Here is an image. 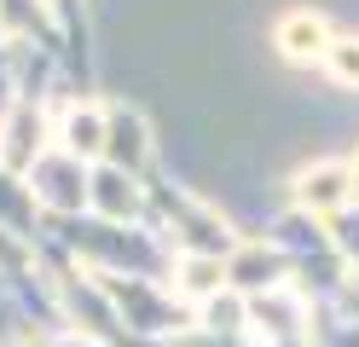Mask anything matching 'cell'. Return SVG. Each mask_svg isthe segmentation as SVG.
Wrapping results in <instances>:
<instances>
[{
    "mask_svg": "<svg viewBox=\"0 0 359 347\" xmlns=\"http://www.w3.org/2000/svg\"><path fill=\"white\" fill-rule=\"evenodd\" d=\"M353 168H342V162H319V168H302L296 174V203L302 208H313V215H330V208H342L348 203V191H353Z\"/></svg>",
    "mask_w": 359,
    "mask_h": 347,
    "instance_id": "cell-1",
    "label": "cell"
},
{
    "mask_svg": "<svg viewBox=\"0 0 359 347\" xmlns=\"http://www.w3.org/2000/svg\"><path fill=\"white\" fill-rule=\"evenodd\" d=\"M273 41H278V53L290 64H313V58L330 53V23L319 12H284L278 29H273Z\"/></svg>",
    "mask_w": 359,
    "mask_h": 347,
    "instance_id": "cell-2",
    "label": "cell"
},
{
    "mask_svg": "<svg viewBox=\"0 0 359 347\" xmlns=\"http://www.w3.org/2000/svg\"><path fill=\"white\" fill-rule=\"evenodd\" d=\"M29 179H35L29 191H35L41 203H53V208H76V203L87 197V191H76V179H81V156H70V151H58L53 162L41 156L35 168H29Z\"/></svg>",
    "mask_w": 359,
    "mask_h": 347,
    "instance_id": "cell-3",
    "label": "cell"
},
{
    "mask_svg": "<svg viewBox=\"0 0 359 347\" xmlns=\"http://www.w3.org/2000/svg\"><path fill=\"white\" fill-rule=\"evenodd\" d=\"M104 133H110V110L76 104V110H64V122H58V151H70V156H99V151H104Z\"/></svg>",
    "mask_w": 359,
    "mask_h": 347,
    "instance_id": "cell-4",
    "label": "cell"
},
{
    "mask_svg": "<svg viewBox=\"0 0 359 347\" xmlns=\"http://www.w3.org/2000/svg\"><path fill=\"white\" fill-rule=\"evenodd\" d=\"M104 151L116 156V168H140L145 151H151V139H145V122H140V110H110V133H104Z\"/></svg>",
    "mask_w": 359,
    "mask_h": 347,
    "instance_id": "cell-5",
    "label": "cell"
},
{
    "mask_svg": "<svg viewBox=\"0 0 359 347\" xmlns=\"http://www.w3.org/2000/svg\"><path fill=\"white\" fill-rule=\"evenodd\" d=\"M93 203L104 208L110 220H128V215H140V191H133L128 168H99V174H93Z\"/></svg>",
    "mask_w": 359,
    "mask_h": 347,
    "instance_id": "cell-6",
    "label": "cell"
},
{
    "mask_svg": "<svg viewBox=\"0 0 359 347\" xmlns=\"http://www.w3.org/2000/svg\"><path fill=\"white\" fill-rule=\"evenodd\" d=\"M232 278H238L243 290H261V284H278V261H273V254H261V249H250V254H243V261L232 266Z\"/></svg>",
    "mask_w": 359,
    "mask_h": 347,
    "instance_id": "cell-7",
    "label": "cell"
},
{
    "mask_svg": "<svg viewBox=\"0 0 359 347\" xmlns=\"http://www.w3.org/2000/svg\"><path fill=\"white\" fill-rule=\"evenodd\" d=\"M180 272H186V278H180V290H186V295H209L220 284V261H203V254H191Z\"/></svg>",
    "mask_w": 359,
    "mask_h": 347,
    "instance_id": "cell-8",
    "label": "cell"
},
{
    "mask_svg": "<svg viewBox=\"0 0 359 347\" xmlns=\"http://www.w3.org/2000/svg\"><path fill=\"white\" fill-rule=\"evenodd\" d=\"M325 64H330V76H336V81H348V87H359V41H330V53H325Z\"/></svg>",
    "mask_w": 359,
    "mask_h": 347,
    "instance_id": "cell-9",
    "label": "cell"
},
{
    "mask_svg": "<svg viewBox=\"0 0 359 347\" xmlns=\"http://www.w3.org/2000/svg\"><path fill=\"white\" fill-rule=\"evenodd\" d=\"M353 179H359V162H353Z\"/></svg>",
    "mask_w": 359,
    "mask_h": 347,
    "instance_id": "cell-10",
    "label": "cell"
}]
</instances>
